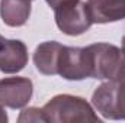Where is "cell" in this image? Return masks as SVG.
<instances>
[{
	"label": "cell",
	"instance_id": "obj_1",
	"mask_svg": "<svg viewBox=\"0 0 125 123\" xmlns=\"http://www.w3.org/2000/svg\"><path fill=\"white\" fill-rule=\"evenodd\" d=\"M42 112L48 123L102 122L89 101H86L83 97L71 94L54 96L48 103H45Z\"/></svg>",
	"mask_w": 125,
	"mask_h": 123
},
{
	"label": "cell",
	"instance_id": "obj_2",
	"mask_svg": "<svg viewBox=\"0 0 125 123\" xmlns=\"http://www.w3.org/2000/svg\"><path fill=\"white\" fill-rule=\"evenodd\" d=\"M92 106L105 119L125 120V72L116 80H106L94 90Z\"/></svg>",
	"mask_w": 125,
	"mask_h": 123
},
{
	"label": "cell",
	"instance_id": "obj_3",
	"mask_svg": "<svg viewBox=\"0 0 125 123\" xmlns=\"http://www.w3.org/2000/svg\"><path fill=\"white\" fill-rule=\"evenodd\" d=\"M89 64H90V78L96 80H115L122 67V52L118 46L106 42H99L86 46Z\"/></svg>",
	"mask_w": 125,
	"mask_h": 123
},
{
	"label": "cell",
	"instance_id": "obj_4",
	"mask_svg": "<svg viewBox=\"0 0 125 123\" xmlns=\"http://www.w3.org/2000/svg\"><path fill=\"white\" fill-rule=\"evenodd\" d=\"M54 19L58 29L68 36H79L92 26L87 6L82 0L64 3L54 9Z\"/></svg>",
	"mask_w": 125,
	"mask_h": 123
},
{
	"label": "cell",
	"instance_id": "obj_5",
	"mask_svg": "<svg viewBox=\"0 0 125 123\" xmlns=\"http://www.w3.org/2000/svg\"><path fill=\"white\" fill-rule=\"evenodd\" d=\"M58 75L68 81H80L89 78L90 64L86 48L62 45L58 61Z\"/></svg>",
	"mask_w": 125,
	"mask_h": 123
},
{
	"label": "cell",
	"instance_id": "obj_6",
	"mask_svg": "<svg viewBox=\"0 0 125 123\" xmlns=\"http://www.w3.org/2000/svg\"><path fill=\"white\" fill-rule=\"evenodd\" d=\"M33 84L28 77H6L0 80V103L9 109H23L32 98Z\"/></svg>",
	"mask_w": 125,
	"mask_h": 123
},
{
	"label": "cell",
	"instance_id": "obj_7",
	"mask_svg": "<svg viewBox=\"0 0 125 123\" xmlns=\"http://www.w3.org/2000/svg\"><path fill=\"white\" fill-rule=\"evenodd\" d=\"M28 48L19 39H6L0 45V71L16 74L28 65Z\"/></svg>",
	"mask_w": 125,
	"mask_h": 123
},
{
	"label": "cell",
	"instance_id": "obj_8",
	"mask_svg": "<svg viewBox=\"0 0 125 123\" xmlns=\"http://www.w3.org/2000/svg\"><path fill=\"white\" fill-rule=\"evenodd\" d=\"M92 23H112L125 19V0H87Z\"/></svg>",
	"mask_w": 125,
	"mask_h": 123
},
{
	"label": "cell",
	"instance_id": "obj_9",
	"mask_svg": "<svg viewBox=\"0 0 125 123\" xmlns=\"http://www.w3.org/2000/svg\"><path fill=\"white\" fill-rule=\"evenodd\" d=\"M62 45L57 41H47L36 46L33 52L35 68L44 75H57Z\"/></svg>",
	"mask_w": 125,
	"mask_h": 123
},
{
	"label": "cell",
	"instance_id": "obj_10",
	"mask_svg": "<svg viewBox=\"0 0 125 123\" xmlns=\"http://www.w3.org/2000/svg\"><path fill=\"white\" fill-rule=\"evenodd\" d=\"M32 0H0V18L12 28L23 26L31 16Z\"/></svg>",
	"mask_w": 125,
	"mask_h": 123
},
{
	"label": "cell",
	"instance_id": "obj_11",
	"mask_svg": "<svg viewBox=\"0 0 125 123\" xmlns=\"http://www.w3.org/2000/svg\"><path fill=\"white\" fill-rule=\"evenodd\" d=\"M18 122L19 123H29V122H47L45 116H44V112L42 109H38V107H28V109H23L18 117Z\"/></svg>",
	"mask_w": 125,
	"mask_h": 123
},
{
	"label": "cell",
	"instance_id": "obj_12",
	"mask_svg": "<svg viewBox=\"0 0 125 123\" xmlns=\"http://www.w3.org/2000/svg\"><path fill=\"white\" fill-rule=\"evenodd\" d=\"M45 1L48 3V6H50V7L55 9V7L61 6V4H64V3H68V1H74V0H45Z\"/></svg>",
	"mask_w": 125,
	"mask_h": 123
},
{
	"label": "cell",
	"instance_id": "obj_13",
	"mask_svg": "<svg viewBox=\"0 0 125 123\" xmlns=\"http://www.w3.org/2000/svg\"><path fill=\"white\" fill-rule=\"evenodd\" d=\"M7 120H9L7 113H6V110L3 109V104L0 103V123H6Z\"/></svg>",
	"mask_w": 125,
	"mask_h": 123
},
{
	"label": "cell",
	"instance_id": "obj_14",
	"mask_svg": "<svg viewBox=\"0 0 125 123\" xmlns=\"http://www.w3.org/2000/svg\"><path fill=\"white\" fill-rule=\"evenodd\" d=\"M121 52H122V57L125 60V35L122 36V44H121Z\"/></svg>",
	"mask_w": 125,
	"mask_h": 123
},
{
	"label": "cell",
	"instance_id": "obj_15",
	"mask_svg": "<svg viewBox=\"0 0 125 123\" xmlns=\"http://www.w3.org/2000/svg\"><path fill=\"white\" fill-rule=\"evenodd\" d=\"M3 41H4V38H3V36L0 35V45H1V42H3Z\"/></svg>",
	"mask_w": 125,
	"mask_h": 123
}]
</instances>
